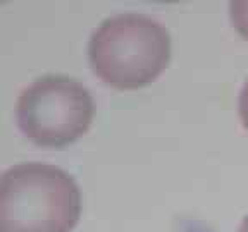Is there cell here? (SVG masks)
<instances>
[{
	"label": "cell",
	"mask_w": 248,
	"mask_h": 232,
	"mask_svg": "<svg viewBox=\"0 0 248 232\" xmlns=\"http://www.w3.org/2000/svg\"><path fill=\"white\" fill-rule=\"evenodd\" d=\"M88 58L93 72L107 85L141 88L155 81L169 64V31L147 14H116L93 31Z\"/></svg>",
	"instance_id": "2"
},
{
	"label": "cell",
	"mask_w": 248,
	"mask_h": 232,
	"mask_svg": "<svg viewBox=\"0 0 248 232\" xmlns=\"http://www.w3.org/2000/svg\"><path fill=\"white\" fill-rule=\"evenodd\" d=\"M229 17L234 29L248 40V0H236L229 4Z\"/></svg>",
	"instance_id": "4"
},
{
	"label": "cell",
	"mask_w": 248,
	"mask_h": 232,
	"mask_svg": "<svg viewBox=\"0 0 248 232\" xmlns=\"http://www.w3.org/2000/svg\"><path fill=\"white\" fill-rule=\"evenodd\" d=\"M93 112L92 93L81 83L50 74L23 89L16 105V120L33 143L59 148L88 131Z\"/></svg>",
	"instance_id": "3"
},
{
	"label": "cell",
	"mask_w": 248,
	"mask_h": 232,
	"mask_svg": "<svg viewBox=\"0 0 248 232\" xmlns=\"http://www.w3.org/2000/svg\"><path fill=\"white\" fill-rule=\"evenodd\" d=\"M238 110H240V119L243 122L245 129L248 131V79L245 81L243 88L240 91V98H238Z\"/></svg>",
	"instance_id": "5"
},
{
	"label": "cell",
	"mask_w": 248,
	"mask_h": 232,
	"mask_svg": "<svg viewBox=\"0 0 248 232\" xmlns=\"http://www.w3.org/2000/svg\"><path fill=\"white\" fill-rule=\"evenodd\" d=\"M238 232H248V215L243 218V222H241L240 229H238Z\"/></svg>",
	"instance_id": "6"
},
{
	"label": "cell",
	"mask_w": 248,
	"mask_h": 232,
	"mask_svg": "<svg viewBox=\"0 0 248 232\" xmlns=\"http://www.w3.org/2000/svg\"><path fill=\"white\" fill-rule=\"evenodd\" d=\"M79 212V188L59 167L17 163L0 177V232H69Z\"/></svg>",
	"instance_id": "1"
}]
</instances>
